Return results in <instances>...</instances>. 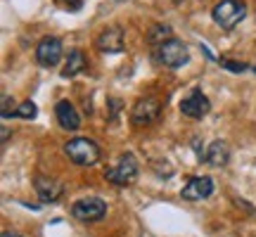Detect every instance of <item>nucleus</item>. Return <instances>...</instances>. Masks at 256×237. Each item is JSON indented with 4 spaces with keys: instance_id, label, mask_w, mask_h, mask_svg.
Masks as SVG:
<instances>
[{
    "instance_id": "f257e3e1",
    "label": "nucleus",
    "mask_w": 256,
    "mask_h": 237,
    "mask_svg": "<svg viewBox=\"0 0 256 237\" xmlns=\"http://www.w3.org/2000/svg\"><path fill=\"white\" fill-rule=\"evenodd\" d=\"M64 154L76 166H92L100 159V145L90 138H74L64 145Z\"/></svg>"
},
{
    "instance_id": "f03ea898",
    "label": "nucleus",
    "mask_w": 256,
    "mask_h": 237,
    "mask_svg": "<svg viewBox=\"0 0 256 237\" xmlns=\"http://www.w3.org/2000/svg\"><path fill=\"white\" fill-rule=\"evenodd\" d=\"M211 17L216 22V26H220L223 31H232L247 17V5L242 0H220L218 5L211 10Z\"/></svg>"
},
{
    "instance_id": "7ed1b4c3",
    "label": "nucleus",
    "mask_w": 256,
    "mask_h": 237,
    "mask_svg": "<svg viewBox=\"0 0 256 237\" xmlns=\"http://www.w3.org/2000/svg\"><path fill=\"white\" fill-rule=\"evenodd\" d=\"M138 174H140L138 159L133 154H124L112 168H107L104 178H107L112 185H116V188H128V185H133V182L138 180Z\"/></svg>"
},
{
    "instance_id": "20e7f679",
    "label": "nucleus",
    "mask_w": 256,
    "mask_h": 237,
    "mask_svg": "<svg viewBox=\"0 0 256 237\" xmlns=\"http://www.w3.org/2000/svg\"><path fill=\"white\" fill-rule=\"evenodd\" d=\"M162 100L156 98H140L130 110V124L133 126H150L162 116Z\"/></svg>"
},
{
    "instance_id": "39448f33",
    "label": "nucleus",
    "mask_w": 256,
    "mask_h": 237,
    "mask_svg": "<svg viewBox=\"0 0 256 237\" xmlns=\"http://www.w3.org/2000/svg\"><path fill=\"white\" fill-rule=\"evenodd\" d=\"M156 57H159V62L164 64V66H168V69H178V66H183V64L190 62L188 46L180 43V40H176V38L162 43L159 50H156Z\"/></svg>"
},
{
    "instance_id": "423d86ee",
    "label": "nucleus",
    "mask_w": 256,
    "mask_h": 237,
    "mask_svg": "<svg viewBox=\"0 0 256 237\" xmlns=\"http://www.w3.org/2000/svg\"><path fill=\"white\" fill-rule=\"evenodd\" d=\"M107 214V204L100 200V197H88V200H78L74 202L72 206V216L81 223H95V220H102Z\"/></svg>"
},
{
    "instance_id": "0eeeda50",
    "label": "nucleus",
    "mask_w": 256,
    "mask_h": 237,
    "mask_svg": "<svg viewBox=\"0 0 256 237\" xmlns=\"http://www.w3.org/2000/svg\"><path fill=\"white\" fill-rule=\"evenodd\" d=\"M62 55H64L62 40L55 36H46L36 46V62L40 64V66H46V69L57 66V64L62 62Z\"/></svg>"
},
{
    "instance_id": "6e6552de",
    "label": "nucleus",
    "mask_w": 256,
    "mask_h": 237,
    "mask_svg": "<svg viewBox=\"0 0 256 237\" xmlns=\"http://www.w3.org/2000/svg\"><path fill=\"white\" fill-rule=\"evenodd\" d=\"M211 194H214V178L211 176H194L180 190V197L185 202H202Z\"/></svg>"
},
{
    "instance_id": "1a4fd4ad",
    "label": "nucleus",
    "mask_w": 256,
    "mask_h": 237,
    "mask_svg": "<svg viewBox=\"0 0 256 237\" xmlns=\"http://www.w3.org/2000/svg\"><path fill=\"white\" fill-rule=\"evenodd\" d=\"M209 112H211V102L202 90H192L188 98L180 100V114L188 118H204Z\"/></svg>"
},
{
    "instance_id": "9d476101",
    "label": "nucleus",
    "mask_w": 256,
    "mask_h": 237,
    "mask_svg": "<svg viewBox=\"0 0 256 237\" xmlns=\"http://www.w3.org/2000/svg\"><path fill=\"white\" fill-rule=\"evenodd\" d=\"M95 46H98V50L104 52V55H119V52H124V48H126L124 31H121L119 26H107L100 36H98Z\"/></svg>"
},
{
    "instance_id": "9b49d317",
    "label": "nucleus",
    "mask_w": 256,
    "mask_h": 237,
    "mask_svg": "<svg viewBox=\"0 0 256 237\" xmlns=\"http://www.w3.org/2000/svg\"><path fill=\"white\" fill-rule=\"evenodd\" d=\"M55 116H57L60 128H64V130H78V128H81V116H78L76 107H74L69 100L57 102L55 104Z\"/></svg>"
},
{
    "instance_id": "f8f14e48",
    "label": "nucleus",
    "mask_w": 256,
    "mask_h": 237,
    "mask_svg": "<svg viewBox=\"0 0 256 237\" xmlns=\"http://www.w3.org/2000/svg\"><path fill=\"white\" fill-rule=\"evenodd\" d=\"M36 192H38V200L43 202V204H55L60 197H62L64 188L55 178H48V176H38L36 178Z\"/></svg>"
},
{
    "instance_id": "ddd939ff",
    "label": "nucleus",
    "mask_w": 256,
    "mask_h": 237,
    "mask_svg": "<svg viewBox=\"0 0 256 237\" xmlns=\"http://www.w3.org/2000/svg\"><path fill=\"white\" fill-rule=\"evenodd\" d=\"M204 162L214 168H223V166L230 162V147L223 142V140H214L209 147H206V156Z\"/></svg>"
},
{
    "instance_id": "4468645a",
    "label": "nucleus",
    "mask_w": 256,
    "mask_h": 237,
    "mask_svg": "<svg viewBox=\"0 0 256 237\" xmlns=\"http://www.w3.org/2000/svg\"><path fill=\"white\" fill-rule=\"evenodd\" d=\"M88 69V60L83 55L81 50H72L69 57H66V64H64L62 69V78H74V76H78L81 72Z\"/></svg>"
},
{
    "instance_id": "2eb2a0df",
    "label": "nucleus",
    "mask_w": 256,
    "mask_h": 237,
    "mask_svg": "<svg viewBox=\"0 0 256 237\" xmlns=\"http://www.w3.org/2000/svg\"><path fill=\"white\" fill-rule=\"evenodd\" d=\"M171 26L168 24H154V26L150 28V34H147V43L150 46H162L166 40H171Z\"/></svg>"
},
{
    "instance_id": "dca6fc26",
    "label": "nucleus",
    "mask_w": 256,
    "mask_h": 237,
    "mask_svg": "<svg viewBox=\"0 0 256 237\" xmlns=\"http://www.w3.org/2000/svg\"><path fill=\"white\" fill-rule=\"evenodd\" d=\"M36 114H38V110H36V104H34L31 100L22 102L17 110H14V116H19V118H36Z\"/></svg>"
},
{
    "instance_id": "f3484780",
    "label": "nucleus",
    "mask_w": 256,
    "mask_h": 237,
    "mask_svg": "<svg viewBox=\"0 0 256 237\" xmlns=\"http://www.w3.org/2000/svg\"><path fill=\"white\" fill-rule=\"evenodd\" d=\"M218 64L223 66V69L232 72V74H242L244 69H247V64L244 62H235V60H218Z\"/></svg>"
},
{
    "instance_id": "a211bd4d",
    "label": "nucleus",
    "mask_w": 256,
    "mask_h": 237,
    "mask_svg": "<svg viewBox=\"0 0 256 237\" xmlns=\"http://www.w3.org/2000/svg\"><path fill=\"white\" fill-rule=\"evenodd\" d=\"M14 116V102L10 100V95H2V118Z\"/></svg>"
},
{
    "instance_id": "6ab92c4d",
    "label": "nucleus",
    "mask_w": 256,
    "mask_h": 237,
    "mask_svg": "<svg viewBox=\"0 0 256 237\" xmlns=\"http://www.w3.org/2000/svg\"><path fill=\"white\" fill-rule=\"evenodd\" d=\"M60 2H62L66 10H74V12L83 8V0H60Z\"/></svg>"
},
{
    "instance_id": "aec40b11",
    "label": "nucleus",
    "mask_w": 256,
    "mask_h": 237,
    "mask_svg": "<svg viewBox=\"0 0 256 237\" xmlns=\"http://www.w3.org/2000/svg\"><path fill=\"white\" fill-rule=\"evenodd\" d=\"M0 136H2V142H8V138H10V128H8V126H2V130H0Z\"/></svg>"
},
{
    "instance_id": "412c9836",
    "label": "nucleus",
    "mask_w": 256,
    "mask_h": 237,
    "mask_svg": "<svg viewBox=\"0 0 256 237\" xmlns=\"http://www.w3.org/2000/svg\"><path fill=\"white\" fill-rule=\"evenodd\" d=\"M2 237H22V235H19V232H10V230H5V232H2Z\"/></svg>"
},
{
    "instance_id": "4be33fe9",
    "label": "nucleus",
    "mask_w": 256,
    "mask_h": 237,
    "mask_svg": "<svg viewBox=\"0 0 256 237\" xmlns=\"http://www.w3.org/2000/svg\"><path fill=\"white\" fill-rule=\"evenodd\" d=\"M254 74H256V66H254Z\"/></svg>"
}]
</instances>
